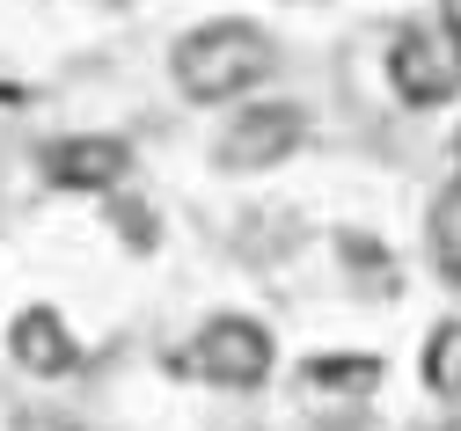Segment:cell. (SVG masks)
<instances>
[{"instance_id":"obj_5","label":"cell","mask_w":461,"mask_h":431,"mask_svg":"<svg viewBox=\"0 0 461 431\" xmlns=\"http://www.w3.org/2000/svg\"><path fill=\"white\" fill-rule=\"evenodd\" d=\"M125 168H132V147L110 139V132H81V139L44 147V175L59 191H110V183H125Z\"/></svg>"},{"instance_id":"obj_11","label":"cell","mask_w":461,"mask_h":431,"mask_svg":"<svg viewBox=\"0 0 461 431\" xmlns=\"http://www.w3.org/2000/svg\"><path fill=\"white\" fill-rule=\"evenodd\" d=\"M447 30H454V37H461V0H447Z\"/></svg>"},{"instance_id":"obj_4","label":"cell","mask_w":461,"mask_h":431,"mask_svg":"<svg viewBox=\"0 0 461 431\" xmlns=\"http://www.w3.org/2000/svg\"><path fill=\"white\" fill-rule=\"evenodd\" d=\"M301 139H308L301 103H249V110L227 117V132L212 139V161L235 168V175H257V168H278Z\"/></svg>"},{"instance_id":"obj_12","label":"cell","mask_w":461,"mask_h":431,"mask_svg":"<svg viewBox=\"0 0 461 431\" xmlns=\"http://www.w3.org/2000/svg\"><path fill=\"white\" fill-rule=\"evenodd\" d=\"M454 154H461V132H454Z\"/></svg>"},{"instance_id":"obj_7","label":"cell","mask_w":461,"mask_h":431,"mask_svg":"<svg viewBox=\"0 0 461 431\" xmlns=\"http://www.w3.org/2000/svg\"><path fill=\"white\" fill-rule=\"evenodd\" d=\"M432 264H439V278L461 285V175L432 198Z\"/></svg>"},{"instance_id":"obj_1","label":"cell","mask_w":461,"mask_h":431,"mask_svg":"<svg viewBox=\"0 0 461 431\" xmlns=\"http://www.w3.org/2000/svg\"><path fill=\"white\" fill-rule=\"evenodd\" d=\"M271 74V37L257 22H198L176 44V81L198 103H227Z\"/></svg>"},{"instance_id":"obj_13","label":"cell","mask_w":461,"mask_h":431,"mask_svg":"<svg viewBox=\"0 0 461 431\" xmlns=\"http://www.w3.org/2000/svg\"><path fill=\"white\" fill-rule=\"evenodd\" d=\"M447 431H461V424H447Z\"/></svg>"},{"instance_id":"obj_6","label":"cell","mask_w":461,"mask_h":431,"mask_svg":"<svg viewBox=\"0 0 461 431\" xmlns=\"http://www.w3.org/2000/svg\"><path fill=\"white\" fill-rule=\"evenodd\" d=\"M8 351H15L23 373H37V381L74 373V358H81V344H74L67 315H51V307H23V315L8 322Z\"/></svg>"},{"instance_id":"obj_3","label":"cell","mask_w":461,"mask_h":431,"mask_svg":"<svg viewBox=\"0 0 461 431\" xmlns=\"http://www.w3.org/2000/svg\"><path fill=\"white\" fill-rule=\"evenodd\" d=\"M388 81H395L402 103H418V110L454 103L461 95V37L447 22H411L395 37V51H388Z\"/></svg>"},{"instance_id":"obj_8","label":"cell","mask_w":461,"mask_h":431,"mask_svg":"<svg viewBox=\"0 0 461 431\" xmlns=\"http://www.w3.org/2000/svg\"><path fill=\"white\" fill-rule=\"evenodd\" d=\"M425 388L432 395H461V322H439L432 329V344H425Z\"/></svg>"},{"instance_id":"obj_2","label":"cell","mask_w":461,"mask_h":431,"mask_svg":"<svg viewBox=\"0 0 461 431\" xmlns=\"http://www.w3.org/2000/svg\"><path fill=\"white\" fill-rule=\"evenodd\" d=\"M168 365L191 381H212V388H257L271 373V329L249 322V315H212Z\"/></svg>"},{"instance_id":"obj_9","label":"cell","mask_w":461,"mask_h":431,"mask_svg":"<svg viewBox=\"0 0 461 431\" xmlns=\"http://www.w3.org/2000/svg\"><path fill=\"white\" fill-rule=\"evenodd\" d=\"M308 388H344V395H366L381 381V358H308L301 365Z\"/></svg>"},{"instance_id":"obj_10","label":"cell","mask_w":461,"mask_h":431,"mask_svg":"<svg viewBox=\"0 0 461 431\" xmlns=\"http://www.w3.org/2000/svg\"><path fill=\"white\" fill-rule=\"evenodd\" d=\"M15 431H74V424H67L59 409H23V417H15Z\"/></svg>"}]
</instances>
